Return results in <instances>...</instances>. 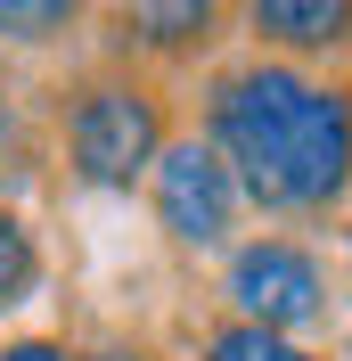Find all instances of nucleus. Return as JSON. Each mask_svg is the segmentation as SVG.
I'll use <instances>...</instances> for the list:
<instances>
[{"label": "nucleus", "instance_id": "nucleus-1", "mask_svg": "<svg viewBox=\"0 0 352 361\" xmlns=\"http://www.w3.org/2000/svg\"><path fill=\"white\" fill-rule=\"evenodd\" d=\"M213 148L238 180V197L270 214L336 205L352 180V107L344 90L303 82L295 66H246L213 90Z\"/></svg>", "mask_w": 352, "mask_h": 361}, {"label": "nucleus", "instance_id": "nucleus-2", "mask_svg": "<svg viewBox=\"0 0 352 361\" xmlns=\"http://www.w3.org/2000/svg\"><path fill=\"white\" fill-rule=\"evenodd\" d=\"M74 173L90 189H132L139 173H156L164 157V132H156V107L139 90L107 82V90H82V107H74Z\"/></svg>", "mask_w": 352, "mask_h": 361}, {"label": "nucleus", "instance_id": "nucleus-3", "mask_svg": "<svg viewBox=\"0 0 352 361\" xmlns=\"http://www.w3.org/2000/svg\"><path fill=\"white\" fill-rule=\"evenodd\" d=\"M230 304H238L246 329H311V320L328 312V279L311 263L303 247H287V238H254V247L230 255Z\"/></svg>", "mask_w": 352, "mask_h": 361}, {"label": "nucleus", "instance_id": "nucleus-4", "mask_svg": "<svg viewBox=\"0 0 352 361\" xmlns=\"http://www.w3.org/2000/svg\"><path fill=\"white\" fill-rule=\"evenodd\" d=\"M156 214L180 247H221L230 222H238V180L221 164L213 140H172L156 157Z\"/></svg>", "mask_w": 352, "mask_h": 361}, {"label": "nucleus", "instance_id": "nucleus-5", "mask_svg": "<svg viewBox=\"0 0 352 361\" xmlns=\"http://www.w3.org/2000/svg\"><path fill=\"white\" fill-rule=\"evenodd\" d=\"M246 25L270 33V42H295V49H328V42L352 33V8L344 0H254Z\"/></svg>", "mask_w": 352, "mask_h": 361}, {"label": "nucleus", "instance_id": "nucleus-6", "mask_svg": "<svg viewBox=\"0 0 352 361\" xmlns=\"http://www.w3.org/2000/svg\"><path fill=\"white\" fill-rule=\"evenodd\" d=\"M33 279H42V247H33V230L0 205V312H8V304H25V295H33Z\"/></svg>", "mask_w": 352, "mask_h": 361}, {"label": "nucleus", "instance_id": "nucleus-7", "mask_svg": "<svg viewBox=\"0 0 352 361\" xmlns=\"http://www.w3.org/2000/svg\"><path fill=\"white\" fill-rule=\"evenodd\" d=\"M205 361H311L295 337H270V329H246V320H230L213 345H205Z\"/></svg>", "mask_w": 352, "mask_h": 361}, {"label": "nucleus", "instance_id": "nucleus-8", "mask_svg": "<svg viewBox=\"0 0 352 361\" xmlns=\"http://www.w3.org/2000/svg\"><path fill=\"white\" fill-rule=\"evenodd\" d=\"M205 25H213L205 0H148V8H132V33H148V42H189Z\"/></svg>", "mask_w": 352, "mask_h": 361}, {"label": "nucleus", "instance_id": "nucleus-9", "mask_svg": "<svg viewBox=\"0 0 352 361\" xmlns=\"http://www.w3.org/2000/svg\"><path fill=\"white\" fill-rule=\"evenodd\" d=\"M66 0H0V33L8 42H49V33H66Z\"/></svg>", "mask_w": 352, "mask_h": 361}, {"label": "nucleus", "instance_id": "nucleus-10", "mask_svg": "<svg viewBox=\"0 0 352 361\" xmlns=\"http://www.w3.org/2000/svg\"><path fill=\"white\" fill-rule=\"evenodd\" d=\"M0 361H66L49 337H25V345H0Z\"/></svg>", "mask_w": 352, "mask_h": 361}, {"label": "nucleus", "instance_id": "nucleus-11", "mask_svg": "<svg viewBox=\"0 0 352 361\" xmlns=\"http://www.w3.org/2000/svg\"><path fill=\"white\" fill-rule=\"evenodd\" d=\"M90 361H148V353H90Z\"/></svg>", "mask_w": 352, "mask_h": 361}]
</instances>
